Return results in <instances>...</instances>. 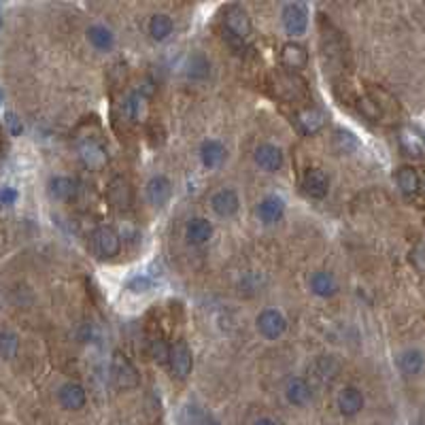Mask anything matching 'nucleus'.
<instances>
[{
  "instance_id": "nucleus-14",
  "label": "nucleus",
  "mask_w": 425,
  "mask_h": 425,
  "mask_svg": "<svg viewBox=\"0 0 425 425\" xmlns=\"http://www.w3.org/2000/svg\"><path fill=\"white\" fill-rule=\"evenodd\" d=\"M281 64L292 73H298L308 66V51L304 45L290 41L281 47Z\"/></svg>"
},
{
  "instance_id": "nucleus-24",
  "label": "nucleus",
  "mask_w": 425,
  "mask_h": 425,
  "mask_svg": "<svg viewBox=\"0 0 425 425\" xmlns=\"http://www.w3.org/2000/svg\"><path fill=\"white\" fill-rule=\"evenodd\" d=\"M395 185L404 196H415L421 187V179L419 173L413 166H400L398 173H395Z\"/></svg>"
},
{
  "instance_id": "nucleus-4",
  "label": "nucleus",
  "mask_w": 425,
  "mask_h": 425,
  "mask_svg": "<svg viewBox=\"0 0 425 425\" xmlns=\"http://www.w3.org/2000/svg\"><path fill=\"white\" fill-rule=\"evenodd\" d=\"M77 151H79L81 162L88 166V168H94V170L106 166V162H108L106 147H104L102 140L96 138V136H85V138H81L79 143H77Z\"/></svg>"
},
{
  "instance_id": "nucleus-23",
  "label": "nucleus",
  "mask_w": 425,
  "mask_h": 425,
  "mask_svg": "<svg viewBox=\"0 0 425 425\" xmlns=\"http://www.w3.org/2000/svg\"><path fill=\"white\" fill-rule=\"evenodd\" d=\"M147 30H149V37L153 41H166L170 35L175 30V23H173V17L166 15V13H155L149 17V23H147Z\"/></svg>"
},
{
  "instance_id": "nucleus-9",
  "label": "nucleus",
  "mask_w": 425,
  "mask_h": 425,
  "mask_svg": "<svg viewBox=\"0 0 425 425\" xmlns=\"http://www.w3.org/2000/svg\"><path fill=\"white\" fill-rule=\"evenodd\" d=\"M211 209L219 217H234L240 209V198L236 189L232 187H223L211 196Z\"/></svg>"
},
{
  "instance_id": "nucleus-27",
  "label": "nucleus",
  "mask_w": 425,
  "mask_h": 425,
  "mask_svg": "<svg viewBox=\"0 0 425 425\" xmlns=\"http://www.w3.org/2000/svg\"><path fill=\"white\" fill-rule=\"evenodd\" d=\"M49 193L55 200H70L77 196V181L70 177H53L49 181Z\"/></svg>"
},
{
  "instance_id": "nucleus-1",
  "label": "nucleus",
  "mask_w": 425,
  "mask_h": 425,
  "mask_svg": "<svg viewBox=\"0 0 425 425\" xmlns=\"http://www.w3.org/2000/svg\"><path fill=\"white\" fill-rule=\"evenodd\" d=\"M223 32L232 47H245V41L251 37L249 13L238 5H230L223 11Z\"/></svg>"
},
{
  "instance_id": "nucleus-15",
  "label": "nucleus",
  "mask_w": 425,
  "mask_h": 425,
  "mask_svg": "<svg viewBox=\"0 0 425 425\" xmlns=\"http://www.w3.org/2000/svg\"><path fill=\"white\" fill-rule=\"evenodd\" d=\"M145 196H147L149 205L164 207L170 200V196H173V183H170V179L166 175H155L147 181Z\"/></svg>"
},
{
  "instance_id": "nucleus-17",
  "label": "nucleus",
  "mask_w": 425,
  "mask_h": 425,
  "mask_svg": "<svg viewBox=\"0 0 425 425\" xmlns=\"http://www.w3.org/2000/svg\"><path fill=\"white\" fill-rule=\"evenodd\" d=\"M185 238L193 247H202L213 238V223L205 217H193L185 225Z\"/></svg>"
},
{
  "instance_id": "nucleus-8",
  "label": "nucleus",
  "mask_w": 425,
  "mask_h": 425,
  "mask_svg": "<svg viewBox=\"0 0 425 425\" xmlns=\"http://www.w3.org/2000/svg\"><path fill=\"white\" fill-rule=\"evenodd\" d=\"M106 198L108 202L115 207L117 211H128L134 202V191L124 177H113L108 187H106Z\"/></svg>"
},
{
  "instance_id": "nucleus-33",
  "label": "nucleus",
  "mask_w": 425,
  "mask_h": 425,
  "mask_svg": "<svg viewBox=\"0 0 425 425\" xmlns=\"http://www.w3.org/2000/svg\"><path fill=\"white\" fill-rule=\"evenodd\" d=\"M5 126H7L11 136H19L23 132V124L15 113H5Z\"/></svg>"
},
{
  "instance_id": "nucleus-18",
  "label": "nucleus",
  "mask_w": 425,
  "mask_h": 425,
  "mask_svg": "<svg viewBox=\"0 0 425 425\" xmlns=\"http://www.w3.org/2000/svg\"><path fill=\"white\" fill-rule=\"evenodd\" d=\"M258 217L262 223L272 225L285 217V200L278 196H266L258 205Z\"/></svg>"
},
{
  "instance_id": "nucleus-21",
  "label": "nucleus",
  "mask_w": 425,
  "mask_h": 425,
  "mask_svg": "<svg viewBox=\"0 0 425 425\" xmlns=\"http://www.w3.org/2000/svg\"><path fill=\"white\" fill-rule=\"evenodd\" d=\"M85 35H88L90 45H92L94 49H98V51H111L113 45H115V35H113L111 28H106V26H102V23L90 26Z\"/></svg>"
},
{
  "instance_id": "nucleus-28",
  "label": "nucleus",
  "mask_w": 425,
  "mask_h": 425,
  "mask_svg": "<svg viewBox=\"0 0 425 425\" xmlns=\"http://www.w3.org/2000/svg\"><path fill=\"white\" fill-rule=\"evenodd\" d=\"M340 366L334 357H319L313 366H310V372H313V379L321 381V383H330L332 379L338 377Z\"/></svg>"
},
{
  "instance_id": "nucleus-34",
  "label": "nucleus",
  "mask_w": 425,
  "mask_h": 425,
  "mask_svg": "<svg viewBox=\"0 0 425 425\" xmlns=\"http://www.w3.org/2000/svg\"><path fill=\"white\" fill-rule=\"evenodd\" d=\"M17 202V189L5 185L0 187V207H13Z\"/></svg>"
},
{
  "instance_id": "nucleus-35",
  "label": "nucleus",
  "mask_w": 425,
  "mask_h": 425,
  "mask_svg": "<svg viewBox=\"0 0 425 425\" xmlns=\"http://www.w3.org/2000/svg\"><path fill=\"white\" fill-rule=\"evenodd\" d=\"M147 287H149V281L145 276H136V278L130 281V290L132 292H147Z\"/></svg>"
},
{
  "instance_id": "nucleus-19",
  "label": "nucleus",
  "mask_w": 425,
  "mask_h": 425,
  "mask_svg": "<svg viewBox=\"0 0 425 425\" xmlns=\"http://www.w3.org/2000/svg\"><path fill=\"white\" fill-rule=\"evenodd\" d=\"M398 140H400V147L406 155H410V158H423L425 155V136L417 128L404 126L398 134Z\"/></svg>"
},
{
  "instance_id": "nucleus-7",
  "label": "nucleus",
  "mask_w": 425,
  "mask_h": 425,
  "mask_svg": "<svg viewBox=\"0 0 425 425\" xmlns=\"http://www.w3.org/2000/svg\"><path fill=\"white\" fill-rule=\"evenodd\" d=\"M281 21L287 35L302 37L308 28V11L302 3H287L281 11Z\"/></svg>"
},
{
  "instance_id": "nucleus-11",
  "label": "nucleus",
  "mask_w": 425,
  "mask_h": 425,
  "mask_svg": "<svg viewBox=\"0 0 425 425\" xmlns=\"http://www.w3.org/2000/svg\"><path fill=\"white\" fill-rule=\"evenodd\" d=\"M58 402L66 410H81L88 404V391L77 381H68L58 389Z\"/></svg>"
},
{
  "instance_id": "nucleus-22",
  "label": "nucleus",
  "mask_w": 425,
  "mask_h": 425,
  "mask_svg": "<svg viewBox=\"0 0 425 425\" xmlns=\"http://www.w3.org/2000/svg\"><path fill=\"white\" fill-rule=\"evenodd\" d=\"M425 366V355L419 349H406L398 355V368L404 377H417Z\"/></svg>"
},
{
  "instance_id": "nucleus-31",
  "label": "nucleus",
  "mask_w": 425,
  "mask_h": 425,
  "mask_svg": "<svg viewBox=\"0 0 425 425\" xmlns=\"http://www.w3.org/2000/svg\"><path fill=\"white\" fill-rule=\"evenodd\" d=\"M207 75H209V62L205 60V55H193V58H189V66H187L189 79H205Z\"/></svg>"
},
{
  "instance_id": "nucleus-12",
  "label": "nucleus",
  "mask_w": 425,
  "mask_h": 425,
  "mask_svg": "<svg viewBox=\"0 0 425 425\" xmlns=\"http://www.w3.org/2000/svg\"><path fill=\"white\" fill-rule=\"evenodd\" d=\"M283 391H285V400L292 406H306L313 400V387H310V383L302 377H290L285 381Z\"/></svg>"
},
{
  "instance_id": "nucleus-16",
  "label": "nucleus",
  "mask_w": 425,
  "mask_h": 425,
  "mask_svg": "<svg viewBox=\"0 0 425 425\" xmlns=\"http://www.w3.org/2000/svg\"><path fill=\"white\" fill-rule=\"evenodd\" d=\"M336 402H338L340 415L355 417V415H359L361 408H363V393H361L355 385H347L345 389H340Z\"/></svg>"
},
{
  "instance_id": "nucleus-26",
  "label": "nucleus",
  "mask_w": 425,
  "mask_h": 425,
  "mask_svg": "<svg viewBox=\"0 0 425 425\" xmlns=\"http://www.w3.org/2000/svg\"><path fill=\"white\" fill-rule=\"evenodd\" d=\"M296 122H298V128H300L304 134H317V132L323 128L325 117H323V113L317 111V108H304V111L298 113Z\"/></svg>"
},
{
  "instance_id": "nucleus-2",
  "label": "nucleus",
  "mask_w": 425,
  "mask_h": 425,
  "mask_svg": "<svg viewBox=\"0 0 425 425\" xmlns=\"http://www.w3.org/2000/svg\"><path fill=\"white\" fill-rule=\"evenodd\" d=\"M111 377L120 389H134L140 383L136 366L130 361V357L124 351H113L111 357Z\"/></svg>"
},
{
  "instance_id": "nucleus-6",
  "label": "nucleus",
  "mask_w": 425,
  "mask_h": 425,
  "mask_svg": "<svg viewBox=\"0 0 425 425\" xmlns=\"http://www.w3.org/2000/svg\"><path fill=\"white\" fill-rule=\"evenodd\" d=\"M168 368L173 372L175 379L185 381L191 375V368H193V353L187 347V343L183 340H177L175 345H170V359H168Z\"/></svg>"
},
{
  "instance_id": "nucleus-32",
  "label": "nucleus",
  "mask_w": 425,
  "mask_h": 425,
  "mask_svg": "<svg viewBox=\"0 0 425 425\" xmlns=\"http://www.w3.org/2000/svg\"><path fill=\"white\" fill-rule=\"evenodd\" d=\"M151 355L158 363L162 366H168V359H170V345H166L162 338H155L151 343Z\"/></svg>"
},
{
  "instance_id": "nucleus-38",
  "label": "nucleus",
  "mask_w": 425,
  "mask_h": 425,
  "mask_svg": "<svg viewBox=\"0 0 425 425\" xmlns=\"http://www.w3.org/2000/svg\"><path fill=\"white\" fill-rule=\"evenodd\" d=\"M0 104H3V94H0Z\"/></svg>"
},
{
  "instance_id": "nucleus-37",
  "label": "nucleus",
  "mask_w": 425,
  "mask_h": 425,
  "mask_svg": "<svg viewBox=\"0 0 425 425\" xmlns=\"http://www.w3.org/2000/svg\"><path fill=\"white\" fill-rule=\"evenodd\" d=\"M198 425H219V423L211 415H202V419H200V423H198Z\"/></svg>"
},
{
  "instance_id": "nucleus-25",
  "label": "nucleus",
  "mask_w": 425,
  "mask_h": 425,
  "mask_svg": "<svg viewBox=\"0 0 425 425\" xmlns=\"http://www.w3.org/2000/svg\"><path fill=\"white\" fill-rule=\"evenodd\" d=\"M200 160L205 168H217L225 160V147L215 138H209L200 145Z\"/></svg>"
},
{
  "instance_id": "nucleus-30",
  "label": "nucleus",
  "mask_w": 425,
  "mask_h": 425,
  "mask_svg": "<svg viewBox=\"0 0 425 425\" xmlns=\"http://www.w3.org/2000/svg\"><path fill=\"white\" fill-rule=\"evenodd\" d=\"M19 351V340L13 332H0V359H13Z\"/></svg>"
},
{
  "instance_id": "nucleus-10",
  "label": "nucleus",
  "mask_w": 425,
  "mask_h": 425,
  "mask_svg": "<svg viewBox=\"0 0 425 425\" xmlns=\"http://www.w3.org/2000/svg\"><path fill=\"white\" fill-rule=\"evenodd\" d=\"M255 164H258L262 170H266V173H276V170L283 168V164H285V153H283L281 147L272 145V143H262L255 147Z\"/></svg>"
},
{
  "instance_id": "nucleus-36",
  "label": "nucleus",
  "mask_w": 425,
  "mask_h": 425,
  "mask_svg": "<svg viewBox=\"0 0 425 425\" xmlns=\"http://www.w3.org/2000/svg\"><path fill=\"white\" fill-rule=\"evenodd\" d=\"M253 425H278V423H276L274 419H270V417H260Z\"/></svg>"
},
{
  "instance_id": "nucleus-20",
  "label": "nucleus",
  "mask_w": 425,
  "mask_h": 425,
  "mask_svg": "<svg viewBox=\"0 0 425 425\" xmlns=\"http://www.w3.org/2000/svg\"><path fill=\"white\" fill-rule=\"evenodd\" d=\"M308 287H310V292H313L315 296H319V298H332V296L338 294V281H336V276L332 272L317 270V272L310 274Z\"/></svg>"
},
{
  "instance_id": "nucleus-13",
  "label": "nucleus",
  "mask_w": 425,
  "mask_h": 425,
  "mask_svg": "<svg viewBox=\"0 0 425 425\" xmlns=\"http://www.w3.org/2000/svg\"><path fill=\"white\" fill-rule=\"evenodd\" d=\"M302 189L308 198H315V200H321V198L328 196L330 191V179L323 170L319 168H308L304 177H302Z\"/></svg>"
},
{
  "instance_id": "nucleus-3",
  "label": "nucleus",
  "mask_w": 425,
  "mask_h": 425,
  "mask_svg": "<svg viewBox=\"0 0 425 425\" xmlns=\"http://www.w3.org/2000/svg\"><path fill=\"white\" fill-rule=\"evenodd\" d=\"M92 249L100 260H113L122 251V238L113 228L102 225L92 234Z\"/></svg>"
},
{
  "instance_id": "nucleus-29",
  "label": "nucleus",
  "mask_w": 425,
  "mask_h": 425,
  "mask_svg": "<svg viewBox=\"0 0 425 425\" xmlns=\"http://www.w3.org/2000/svg\"><path fill=\"white\" fill-rule=\"evenodd\" d=\"M124 111L130 122H140L147 115V98L140 92H132L124 104Z\"/></svg>"
},
{
  "instance_id": "nucleus-5",
  "label": "nucleus",
  "mask_w": 425,
  "mask_h": 425,
  "mask_svg": "<svg viewBox=\"0 0 425 425\" xmlns=\"http://www.w3.org/2000/svg\"><path fill=\"white\" fill-rule=\"evenodd\" d=\"M255 325H258V332L264 338L276 340L287 332V317L278 308H264L255 319Z\"/></svg>"
}]
</instances>
